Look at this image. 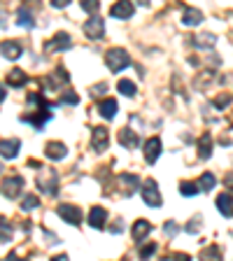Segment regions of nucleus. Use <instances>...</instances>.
<instances>
[{"label": "nucleus", "mask_w": 233, "mask_h": 261, "mask_svg": "<svg viewBox=\"0 0 233 261\" xmlns=\"http://www.w3.org/2000/svg\"><path fill=\"white\" fill-rule=\"evenodd\" d=\"M105 63H107V68H110L112 73H122L124 68H129L131 66V56L126 49H110L107 54H105Z\"/></svg>", "instance_id": "obj_1"}, {"label": "nucleus", "mask_w": 233, "mask_h": 261, "mask_svg": "<svg viewBox=\"0 0 233 261\" xmlns=\"http://www.w3.org/2000/svg\"><path fill=\"white\" fill-rule=\"evenodd\" d=\"M37 187L42 189V194H47V196L59 194V175H56V170H51V168L40 170V173H37Z\"/></svg>", "instance_id": "obj_2"}, {"label": "nucleus", "mask_w": 233, "mask_h": 261, "mask_svg": "<svg viewBox=\"0 0 233 261\" xmlns=\"http://www.w3.org/2000/svg\"><path fill=\"white\" fill-rule=\"evenodd\" d=\"M140 194H142V200H145L149 207H161V203H163L161 191H159V184L154 182V180H145Z\"/></svg>", "instance_id": "obj_3"}, {"label": "nucleus", "mask_w": 233, "mask_h": 261, "mask_svg": "<svg viewBox=\"0 0 233 261\" xmlns=\"http://www.w3.org/2000/svg\"><path fill=\"white\" fill-rule=\"evenodd\" d=\"M73 47V40L68 33H56L49 42H44V54H51V51H66V49Z\"/></svg>", "instance_id": "obj_4"}, {"label": "nucleus", "mask_w": 233, "mask_h": 261, "mask_svg": "<svg viewBox=\"0 0 233 261\" xmlns=\"http://www.w3.org/2000/svg\"><path fill=\"white\" fill-rule=\"evenodd\" d=\"M84 35L89 37V40H103L105 35V24L100 17H91L89 21L84 24Z\"/></svg>", "instance_id": "obj_5"}, {"label": "nucleus", "mask_w": 233, "mask_h": 261, "mask_svg": "<svg viewBox=\"0 0 233 261\" xmlns=\"http://www.w3.org/2000/svg\"><path fill=\"white\" fill-rule=\"evenodd\" d=\"M21 187H24V180L19 175L5 177V180H3V196H5V198H17V196L21 194Z\"/></svg>", "instance_id": "obj_6"}, {"label": "nucleus", "mask_w": 233, "mask_h": 261, "mask_svg": "<svg viewBox=\"0 0 233 261\" xmlns=\"http://www.w3.org/2000/svg\"><path fill=\"white\" fill-rule=\"evenodd\" d=\"M59 217L66 219L68 224L77 226L82 222V210H80V207H75V205H61V207H59Z\"/></svg>", "instance_id": "obj_7"}, {"label": "nucleus", "mask_w": 233, "mask_h": 261, "mask_svg": "<svg viewBox=\"0 0 233 261\" xmlns=\"http://www.w3.org/2000/svg\"><path fill=\"white\" fill-rule=\"evenodd\" d=\"M159 156H161V140L149 138L147 142H145V161H147V164H154Z\"/></svg>", "instance_id": "obj_8"}, {"label": "nucleus", "mask_w": 233, "mask_h": 261, "mask_svg": "<svg viewBox=\"0 0 233 261\" xmlns=\"http://www.w3.org/2000/svg\"><path fill=\"white\" fill-rule=\"evenodd\" d=\"M107 128H103V126H98V128H93V140H91V145H93V149L96 152H105L107 149Z\"/></svg>", "instance_id": "obj_9"}, {"label": "nucleus", "mask_w": 233, "mask_h": 261, "mask_svg": "<svg viewBox=\"0 0 233 261\" xmlns=\"http://www.w3.org/2000/svg\"><path fill=\"white\" fill-rule=\"evenodd\" d=\"M105 222H107V210L105 207H91V213H89V226L93 229H103Z\"/></svg>", "instance_id": "obj_10"}, {"label": "nucleus", "mask_w": 233, "mask_h": 261, "mask_svg": "<svg viewBox=\"0 0 233 261\" xmlns=\"http://www.w3.org/2000/svg\"><path fill=\"white\" fill-rule=\"evenodd\" d=\"M133 12H135L133 3H114L112 10H110V14L114 19H131V17H133Z\"/></svg>", "instance_id": "obj_11"}, {"label": "nucleus", "mask_w": 233, "mask_h": 261, "mask_svg": "<svg viewBox=\"0 0 233 261\" xmlns=\"http://www.w3.org/2000/svg\"><path fill=\"white\" fill-rule=\"evenodd\" d=\"M44 154H47L49 159H54V161H61V159H66L68 147L63 145V142H47V147H44Z\"/></svg>", "instance_id": "obj_12"}, {"label": "nucleus", "mask_w": 233, "mask_h": 261, "mask_svg": "<svg viewBox=\"0 0 233 261\" xmlns=\"http://www.w3.org/2000/svg\"><path fill=\"white\" fill-rule=\"evenodd\" d=\"M152 229L154 226L149 224L147 219H138V222L133 224V229H131V233H133L135 240H142V238H147L149 233H152Z\"/></svg>", "instance_id": "obj_13"}, {"label": "nucleus", "mask_w": 233, "mask_h": 261, "mask_svg": "<svg viewBox=\"0 0 233 261\" xmlns=\"http://www.w3.org/2000/svg\"><path fill=\"white\" fill-rule=\"evenodd\" d=\"M119 142H122L124 147H129V149H135V147L140 145L138 133H133L131 128H122V131H119Z\"/></svg>", "instance_id": "obj_14"}, {"label": "nucleus", "mask_w": 233, "mask_h": 261, "mask_svg": "<svg viewBox=\"0 0 233 261\" xmlns=\"http://www.w3.org/2000/svg\"><path fill=\"white\" fill-rule=\"evenodd\" d=\"M19 147H21V142H19L17 138L3 140V142H0V149H3V159H14V156L19 154Z\"/></svg>", "instance_id": "obj_15"}, {"label": "nucleus", "mask_w": 233, "mask_h": 261, "mask_svg": "<svg viewBox=\"0 0 233 261\" xmlns=\"http://www.w3.org/2000/svg\"><path fill=\"white\" fill-rule=\"evenodd\" d=\"M201 21H203V14L198 12L196 7H184V14H182L184 26H198Z\"/></svg>", "instance_id": "obj_16"}, {"label": "nucleus", "mask_w": 233, "mask_h": 261, "mask_svg": "<svg viewBox=\"0 0 233 261\" xmlns=\"http://www.w3.org/2000/svg\"><path fill=\"white\" fill-rule=\"evenodd\" d=\"M98 112L105 117V119H114V115H116V100H114V98H105V100H100Z\"/></svg>", "instance_id": "obj_17"}, {"label": "nucleus", "mask_w": 233, "mask_h": 261, "mask_svg": "<svg viewBox=\"0 0 233 261\" xmlns=\"http://www.w3.org/2000/svg\"><path fill=\"white\" fill-rule=\"evenodd\" d=\"M210 154H212V135L203 133L201 140H198V156H201V159H210Z\"/></svg>", "instance_id": "obj_18"}, {"label": "nucleus", "mask_w": 233, "mask_h": 261, "mask_svg": "<svg viewBox=\"0 0 233 261\" xmlns=\"http://www.w3.org/2000/svg\"><path fill=\"white\" fill-rule=\"evenodd\" d=\"M217 207H219V213L224 215V217H231V215H233V198H231V194H219V198H217Z\"/></svg>", "instance_id": "obj_19"}, {"label": "nucleus", "mask_w": 233, "mask_h": 261, "mask_svg": "<svg viewBox=\"0 0 233 261\" xmlns=\"http://www.w3.org/2000/svg\"><path fill=\"white\" fill-rule=\"evenodd\" d=\"M191 40H194V44H196L198 49H212L217 42V37L212 35V33H201V35L191 37Z\"/></svg>", "instance_id": "obj_20"}, {"label": "nucleus", "mask_w": 233, "mask_h": 261, "mask_svg": "<svg viewBox=\"0 0 233 261\" xmlns=\"http://www.w3.org/2000/svg\"><path fill=\"white\" fill-rule=\"evenodd\" d=\"M17 19H19V26H24V28H33V26H35V21H33V12L26 5L19 7Z\"/></svg>", "instance_id": "obj_21"}, {"label": "nucleus", "mask_w": 233, "mask_h": 261, "mask_svg": "<svg viewBox=\"0 0 233 261\" xmlns=\"http://www.w3.org/2000/svg\"><path fill=\"white\" fill-rule=\"evenodd\" d=\"M7 82H10V86H14V89H19V86H24L26 82H28V77H26V73L21 70V68H14L12 73L7 75Z\"/></svg>", "instance_id": "obj_22"}, {"label": "nucleus", "mask_w": 233, "mask_h": 261, "mask_svg": "<svg viewBox=\"0 0 233 261\" xmlns=\"http://www.w3.org/2000/svg\"><path fill=\"white\" fill-rule=\"evenodd\" d=\"M0 51H3V59H10V61H14V59L21 56V47H19L17 42H3Z\"/></svg>", "instance_id": "obj_23"}, {"label": "nucleus", "mask_w": 233, "mask_h": 261, "mask_svg": "<svg viewBox=\"0 0 233 261\" xmlns=\"http://www.w3.org/2000/svg\"><path fill=\"white\" fill-rule=\"evenodd\" d=\"M215 184H217L215 173H203V175L198 177V187H201V191H212Z\"/></svg>", "instance_id": "obj_24"}, {"label": "nucleus", "mask_w": 233, "mask_h": 261, "mask_svg": "<svg viewBox=\"0 0 233 261\" xmlns=\"http://www.w3.org/2000/svg\"><path fill=\"white\" fill-rule=\"evenodd\" d=\"M198 259L201 261H221V249L215 247V245H210V247H205L201 254H198Z\"/></svg>", "instance_id": "obj_25"}, {"label": "nucleus", "mask_w": 233, "mask_h": 261, "mask_svg": "<svg viewBox=\"0 0 233 261\" xmlns=\"http://www.w3.org/2000/svg\"><path fill=\"white\" fill-rule=\"evenodd\" d=\"M116 91L122 93V96H126V98H133L135 96V84L131 82V79H119V84H116Z\"/></svg>", "instance_id": "obj_26"}, {"label": "nucleus", "mask_w": 233, "mask_h": 261, "mask_svg": "<svg viewBox=\"0 0 233 261\" xmlns=\"http://www.w3.org/2000/svg\"><path fill=\"white\" fill-rule=\"evenodd\" d=\"M35 207H40L37 196H33V194L24 196V200H21V210H24V213H31V210H35Z\"/></svg>", "instance_id": "obj_27"}, {"label": "nucleus", "mask_w": 233, "mask_h": 261, "mask_svg": "<svg viewBox=\"0 0 233 261\" xmlns=\"http://www.w3.org/2000/svg\"><path fill=\"white\" fill-rule=\"evenodd\" d=\"M51 77L54 79H49V86H59V84H68V73L66 70H63V68H56V73L51 75Z\"/></svg>", "instance_id": "obj_28"}, {"label": "nucleus", "mask_w": 233, "mask_h": 261, "mask_svg": "<svg viewBox=\"0 0 233 261\" xmlns=\"http://www.w3.org/2000/svg\"><path fill=\"white\" fill-rule=\"evenodd\" d=\"M198 191H201V187H198L196 182H182L180 184V194L182 196H196Z\"/></svg>", "instance_id": "obj_29"}, {"label": "nucleus", "mask_w": 233, "mask_h": 261, "mask_svg": "<svg viewBox=\"0 0 233 261\" xmlns=\"http://www.w3.org/2000/svg\"><path fill=\"white\" fill-rule=\"evenodd\" d=\"M231 100H233L231 93H219V96L215 98V108L217 110H224V108H228V105H231Z\"/></svg>", "instance_id": "obj_30"}, {"label": "nucleus", "mask_w": 233, "mask_h": 261, "mask_svg": "<svg viewBox=\"0 0 233 261\" xmlns=\"http://www.w3.org/2000/svg\"><path fill=\"white\" fill-rule=\"evenodd\" d=\"M82 10H84V12H89L91 17H98L100 5L96 3V0H86V3H82Z\"/></svg>", "instance_id": "obj_31"}, {"label": "nucleus", "mask_w": 233, "mask_h": 261, "mask_svg": "<svg viewBox=\"0 0 233 261\" xmlns=\"http://www.w3.org/2000/svg\"><path fill=\"white\" fill-rule=\"evenodd\" d=\"M156 249H159V245H156V243H147L145 247L140 249V259H149V256H152Z\"/></svg>", "instance_id": "obj_32"}, {"label": "nucleus", "mask_w": 233, "mask_h": 261, "mask_svg": "<svg viewBox=\"0 0 233 261\" xmlns=\"http://www.w3.org/2000/svg\"><path fill=\"white\" fill-rule=\"evenodd\" d=\"M61 103H68V105H77L80 103V96L75 91H68V93H63L61 96Z\"/></svg>", "instance_id": "obj_33"}, {"label": "nucleus", "mask_w": 233, "mask_h": 261, "mask_svg": "<svg viewBox=\"0 0 233 261\" xmlns=\"http://www.w3.org/2000/svg\"><path fill=\"white\" fill-rule=\"evenodd\" d=\"M163 233H166L168 238L178 236V233H180V226L175 224V222H166V226H163Z\"/></svg>", "instance_id": "obj_34"}, {"label": "nucleus", "mask_w": 233, "mask_h": 261, "mask_svg": "<svg viewBox=\"0 0 233 261\" xmlns=\"http://www.w3.org/2000/svg\"><path fill=\"white\" fill-rule=\"evenodd\" d=\"M105 91H107V84H96V86H91V91H89V93L98 98L100 93H105Z\"/></svg>", "instance_id": "obj_35"}, {"label": "nucleus", "mask_w": 233, "mask_h": 261, "mask_svg": "<svg viewBox=\"0 0 233 261\" xmlns=\"http://www.w3.org/2000/svg\"><path fill=\"white\" fill-rule=\"evenodd\" d=\"M198 222H201V217L191 219L189 224H187V233H196V231H198Z\"/></svg>", "instance_id": "obj_36"}, {"label": "nucleus", "mask_w": 233, "mask_h": 261, "mask_svg": "<svg viewBox=\"0 0 233 261\" xmlns=\"http://www.w3.org/2000/svg\"><path fill=\"white\" fill-rule=\"evenodd\" d=\"M124 229V222H122V219H119V222H114V226H112V233H119V231H122Z\"/></svg>", "instance_id": "obj_37"}, {"label": "nucleus", "mask_w": 233, "mask_h": 261, "mask_svg": "<svg viewBox=\"0 0 233 261\" xmlns=\"http://www.w3.org/2000/svg\"><path fill=\"white\" fill-rule=\"evenodd\" d=\"M170 259H172V261H191V259H189V256H187V254H172Z\"/></svg>", "instance_id": "obj_38"}, {"label": "nucleus", "mask_w": 233, "mask_h": 261, "mask_svg": "<svg viewBox=\"0 0 233 261\" xmlns=\"http://www.w3.org/2000/svg\"><path fill=\"white\" fill-rule=\"evenodd\" d=\"M51 5H54L56 10H61V7H66L68 3H66V0H51Z\"/></svg>", "instance_id": "obj_39"}, {"label": "nucleus", "mask_w": 233, "mask_h": 261, "mask_svg": "<svg viewBox=\"0 0 233 261\" xmlns=\"http://www.w3.org/2000/svg\"><path fill=\"white\" fill-rule=\"evenodd\" d=\"M226 187H233V173H228L226 175Z\"/></svg>", "instance_id": "obj_40"}, {"label": "nucleus", "mask_w": 233, "mask_h": 261, "mask_svg": "<svg viewBox=\"0 0 233 261\" xmlns=\"http://www.w3.org/2000/svg\"><path fill=\"white\" fill-rule=\"evenodd\" d=\"M51 261H70V259H68L66 254H59V256H54V259H51Z\"/></svg>", "instance_id": "obj_41"}]
</instances>
